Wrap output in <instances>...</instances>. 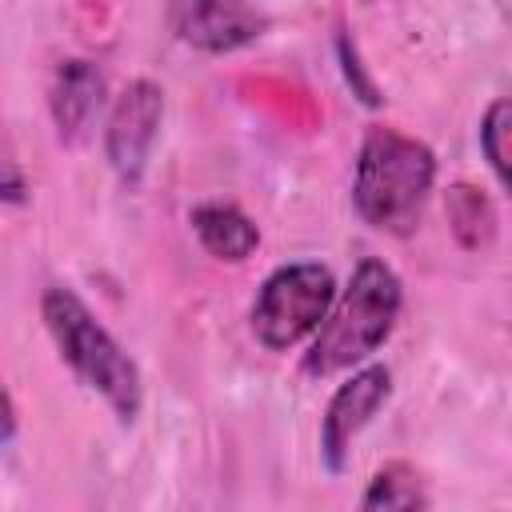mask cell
<instances>
[{
	"label": "cell",
	"mask_w": 512,
	"mask_h": 512,
	"mask_svg": "<svg viewBox=\"0 0 512 512\" xmlns=\"http://www.w3.org/2000/svg\"><path fill=\"white\" fill-rule=\"evenodd\" d=\"M336 300V276L320 260H288L272 268L248 308L252 336L268 352H288L316 336L320 320Z\"/></svg>",
	"instance_id": "cell-4"
},
{
	"label": "cell",
	"mask_w": 512,
	"mask_h": 512,
	"mask_svg": "<svg viewBox=\"0 0 512 512\" xmlns=\"http://www.w3.org/2000/svg\"><path fill=\"white\" fill-rule=\"evenodd\" d=\"M20 432V416H16V404L8 396V388L0 384V444H12Z\"/></svg>",
	"instance_id": "cell-14"
},
{
	"label": "cell",
	"mask_w": 512,
	"mask_h": 512,
	"mask_svg": "<svg viewBox=\"0 0 512 512\" xmlns=\"http://www.w3.org/2000/svg\"><path fill=\"white\" fill-rule=\"evenodd\" d=\"M508 128H512V108L508 100H492L480 116V152L496 176L500 188H508Z\"/></svg>",
	"instance_id": "cell-12"
},
{
	"label": "cell",
	"mask_w": 512,
	"mask_h": 512,
	"mask_svg": "<svg viewBox=\"0 0 512 512\" xmlns=\"http://www.w3.org/2000/svg\"><path fill=\"white\" fill-rule=\"evenodd\" d=\"M340 60H344V76H348V84L360 92V100L376 108V104H380V96H376V88L364 80V72H360V60H356V48L348 44V36H340Z\"/></svg>",
	"instance_id": "cell-13"
},
{
	"label": "cell",
	"mask_w": 512,
	"mask_h": 512,
	"mask_svg": "<svg viewBox=\"0 0 512 512\" xmlns=\"http://www.w3.org/2000/svg\"><path fill=\"white\" fill-rule=\"evenodd\" d=\"M168 24L184 44L220 56V52H236L252 44L256 36H264L268 12L256 4H240V0H200V4H172Z\"/></svg>",
	"instance_id": "cell-7"
},
{
	"label": "cell",
	"mask_w": 512,
	"mask_h": 512,
	"mask_svg": "<svg viewBox=\"0 0 512 512\" xmlns=\"http://www.w3.org/2000/svg\"><path fill=\"white\" fill-rule=\"evenodd\" d=\"M356 512H428V488L424 476L408 460H388L372 472L364 484Z\"/></svg>",
	"instance_id": "cell-10"
},
{
	"label": "cell",
	"mask_w": 512,
	"mask_h": 512,
	"mask_svg": "<svg viewBox=\"0 0 512 512\" xmlns=\"http://www.w3.org/2000/svg\"><path fill=\"white\" fill-rule=\"evenodd\" d=\"M100 96H104V72L92 60L72 56L56 64L52 84H48V112H52L60 140H76L88 128Z\"/></svg>",
	"instance_id": "cell-8"
},
{
	"label": "cell",
	"mask_w": 512,
	"mask_h": 512,
	"mask_svg": "<svg viewBox=\"0 0 512 512\" xmlns=\"http://www.w3.org/2000/svg\"><path fill=\"white\" fill-rule=\"evenodd\" d=\"M444 212H448V224H452V236L460 240V248L480 252V248L492 244V236H496V208L484 196V188L452 184L448 200H444Z\"/></svg>",
	"instance_id": "cell-11"
},
{
	"label": "cell",
	"mask_w": 512,
	"mask_h": 512,
	"mask_svg": "<svg viewBox=\"0 0 512 512\" xmlns=\"http://www.w3.org/2000/svg\"><path fill=\"white\" fill-rule=\"evenodd\" d=\"M388 396H392V368L376 364V360L352 368L336 384V392L328 396V408L320 416V464L332 476H340L348 468L356 436L372 424V416L388 404Z\"/></svg>",
	"instance_id": "cell-5"
},
{
	"label": "cell",
	"mask_w": 512,
	"mask_h": 512,
	"mask_svg": "<svg viewBox=\"0 0 512 512\" xmlns=\"http://www.w3.org/2000/svg\"><path fill=\"white\" fill-rule=\"evenodd\" d=\"M188 220H192V232H196L200 248H204L208 256H216V260L240 264V260H248V256L260 248V228H256V220H252L244 208L228 204V200H204V204L192 208Z\"/></svg>",
	"instance_id": "cell-9"
},
{
	"label": "cell",
	"mask_w": 512,
	"mask_h": 512,
	"mask_svg": "<svg viewBox=\"0 0 512 512\" xmlns=\"http://www.w3.org/2000/svg\"><path fill=\"white\" fill-rule=\"evenodd\" d=\"M160 120H164V88L156 80L140 76L116 96L104 124V156L124 184H136L144 176L160 136Z\"/></svg>",
	"instance_id": "cell-6"
},
{
	"label": "cell",
	"mask_w": 512,
	"mask_h": 512,
	"mask_svg": "<svg viewBox=\"0 0 512 512\" xmlns=\"http://www.w3.org/2000/svg\"><path fill=\"white\" fill-rule=\"evenodd\" d=\"M40 320L60 352V360L76 372L84 388H92L120 424H132L144 408L140 364L128 348L104 328V320L64 284H48L40 296Z\"/></svg>",
	"instance_id": "cell-2"
},
{
	"label": "cell",
	"mask_w": 512,
	"mask_h": 512,
	"mask_svg": "<svg viewBox=\"0 0 512 512\" xmlns=\"http://www.w3.org/2000/svg\"><path fill=\"white\" fill-rule=\"evenodd\" d=\"M436 184V152L388 124H376L364 132L352 172V204L364 224L408 236L428 204V192Z\"/></svg>",
	"instance_id": "cell-3"
},
{
	"label": "cell",
	"mask_w": 512,
	"mask_h": 512,
	"mask_svg": "<svg viewBox=\"0 0 512 512\" xmlns=\"http://www.w3.org/2000/svg\"><path fill=\"white\" fill-rule=\"evenodd\" d=\"M404 308V284L400 276L376 260H356L344 288H336V300L328 316L320 320L316 336L308 340V352L300 360L304 376L324 380L336 372H352L372 360V352L392 336Z\"/></svg>",
	"instance_id": "cell-1"
}]
</instances>
